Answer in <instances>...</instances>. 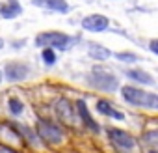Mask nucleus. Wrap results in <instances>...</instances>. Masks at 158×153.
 <instances>
[{
  "instance_id": "obj_6",
  "label": "nucleus",
  "mask_w": 158,
  "mask_h": 153,
  "mask_svg": "<svg viewBox=\"0 0 158 153\" xmlns=\"http://www.w3.org/2000/svg\"><path fill=\"white\" fill-rule=\"evenodd\" d=\"M30 73V67L23 62H8L4 65V76L10 81V82H19V81H24Z\"/></svg>"
},
{
  "instance_id": "obj_22",
  "label": "nucleus",
  "mask_w": 158,
  "mask_h": 153,
  "mask_svg": "<svg viewBox=\"0 0 158 153\" xmlns=\"http://www.w3.org/2000/svg\"><path fill=\"white\" fill-rule=\"evenodd\" d=\"M149 153H158V151H156V149H151V151H149Z\"/></svg>"
},
{
  "instance_id": "obj_4",
  "label": "nucleus",
  "mask_w": 158,
  "mask_h": 153,
  "mask_svg": "<svg viewBox=\"0 0 158 153\" xmlns=\"http://www.w3.org/2000/svg\"><path fill=\"white\" fill-rule=\"evenodd\" d=\"M71 37L63 32H43L35 37V45L37 47H43V49H67L71 45Z\"/></svg>"
},
{
  "instance_id": "obj_7",
  "label": "nucleus",
  "mask_w": 158,
  "mask_h": 153,
  "mask_svg": "<svg viewBox=\"0 0 158 153\" xmlns=\"http://www.w3.org/2000/svg\"><path fill=\"white\" fill-rule=\"evenodd\" d=\"M82 26H84V30H89V32H104L110 26V21L106 15L93 13V15H88L82 19Z\"/></svg>"
},
{
  "instance_id": "obj_2",
  "label": "nucleus",
  "mask_w": 158,
  "mask_h": 153,
  "mask_svg": "<svg viewBox=\"0 0 158 153\" xmlns=\"http://www.w3.org/2000/svg\"><path fill=\"white\" fill-rule=\"evenodd\" d=\"M35 131H37V136L48 144V146H58L63 142V131L52 123V121H47V120H37L35 123Z\"/></svg>"
},
{
  "instance_id": "obj_11",
  "label": "nucleus",
  "mask_w": 158,
  "mask_h": 153,
  "mask_svg": "<svg viewBox=\"0 0 158 153\" xmlns=\"http://www.w3.org/2000/svg\"><path fill=\"white\" fill-rule=\"evenodd\" d=\"M23 13V6L19 4V0H8L6 4L0 6V17L2 19H15Z\"/></svg>"
},
{
  "instance_id": "obj_13",
  "label": "nucleus",
  "mask_w": 158,
  "mask_h": 153,
  "mask_svg": "<svg viewBox=\"0 0 158 153\" xmlns=\"http://www.w3.org/2000/svg\"><path fill=\"white\" fill-rule=\"evenodd\" d=\"M97 112L99 114H102V116H108V118H115V120H123L125 116H123V112H119V110H115L106 99H99L97 101Z\"/></svg>"
},
{
  "instance_id": "obj_20",
  "label": "nucleus",
  "mask_w": 158,
  "mask_h": 153,
  "mask_svg": "<svg viewBox=\"0 0 158 153\" xmlns=\"http://www.w3.org/2000/svg\"><path fill=\"white\" fill-rule=\"evenodd\" d=\"M0 153H17V151H13L11 147H0Z\"/></svg>"
},
{
  "instance_id": "obj_17",
  "label": "nucleus",
  "mask_w": 158,
  "mask_h": 153,
  "mask_svg": "<svg viewBox=\"0 0 158 153\" xmlns=\"http://www.w3.org/2000/svg\"><path fill=\"white\" fill-rule=\"evenodd\" d=\"M115 58H117V60H121V62H128V63L138 60V56H136V54H132V52H117V54H115Z\"/></svg>"
},
{
  "instance_id": "obj_8",
  "label": "nucleus",
  "mask_w": 158,
  "mask_h": 153,
  "mask_svg": "<svg viewBox=\"0 0 158 153\" xmlns=\"http://www.w3.org/2000/svg\"><path fill=\"white\" fill-rule=\"evenodd\" d=\"M56 112H58V116H60V120L63 121V123H74L76 121V114H74V108H73V105H71V101L69 99H58V103H56Z\"/></svg>"
},
{
  "instance_id": "obj_19",
  "label": "nucleus",
  "mask_w": 158,
  "mask_h": 153,
  "mask_svg": "<svg viewBox=\"0 0 158 153\" xmlns=\"http://www.w3.org/2000/svg\"><path fill=\"white\" fill-rule=\"evenodd\" d=\"M149 47H151V52H158V41L156 39H151V43H149Z\"/></svg>"
},
{
  "instance_id": "obj_21",
  "label": "nucleus",
  "mask_w": 158,
  "mask_h": 153,
  "mask_svg": "<svg viewBox=\"0 0 158 153\" xmlns=\"http://www.w3.org/2000/svg\"><path fill=\"white\" fill-rule=\"evenodd\" d=\"M0 49H4V39L0 37Z\"/></svg>"
},
{
  "instance_id": "obj_10",
  "label": "nucleus",
  "mask_w": 158,
  "mask_h": 153,
  "mask_svg": "<svg viewBox=\"0 0 158 153\" xmlns=\"http://www.w3.org/2000/svg\"><path fill=\"white\" fill-rule=\"evenodd\" d=\"M76 110H78V114H80L82 121L86 123V127H89L93 133H99V131H101L99 123H95V120L91 118V114H89L88 105H86V101H84V99H78V101H76Z\"/></svg>"
},
{
  "instance_id": "obj_15",
  "label": "nucleus",
  "mask_w": 158,
  "mask_h": 153,
  "mask_svg": "<svg viewBox=\"0 0 158 153\" xmlns=\"http://www.w3.org/2000/svg\"><path fill=\"white\" fill-rule=\"evenodd\" d=\"M8 108H10V112H11L13 116H19V114L24 112V105H23V101L17 99V97H10V99H8Z\"/></svg>"
},
{
  "instance_id": "obj_14",
  "label": "nucleus",
  "mask_w": 158,
  "mask_h": 153,
  "mask_svg": "<svg viewBox=\"0 0 158 153\" xmlns=\"http://www.w3.org/2000/svg\"><path fill=\"white\" fill-rule=\"evenodd\" d=\"M88 54H89L93 60H97V62H104V60H108V58L112 56V50H108V49L102 47V45H95V43H91Z\"/></svg>"
},
{
  "instance_id": "obj_16",
  "label": "nucleus",
  "mask_w": 158,
  "mask_h": 153,
  "mask_svg": "<svg viewBox=\"0 0 158 153\" xmlns=\"http://www.w3.org/2000/svg\"><path fill=\"white\" fill-rule=\"evenodd\" d=\"M41 56H43V62L47 63V65H54L56 63V52H54V49H43V52H41Z\"/></svg>"
},
{
  "instance_id": "obj_23",
  "label": "nucleus",
  "mask_w": 158,
  "mask_h": 153,
  "mask_svg": "<svg viewBox=\"0 0 158 153\" xmlns=\"http://www.w3.org/2000/svg\"><path fill=\"white\" fill-rule=\"evenodd\" d=\"M0 82H2V71H0Z\"/></svg>"
},
{
  "instance_id": "obj_12",
  "label": "nucleus",
  "mask_w": 158,
  "mask_h": 153,
  "mask_svg": "<svg viewBox=\"0 0 158 153\" xmlns=\"http://www.w3.org/2000/svg\"><path fill=\"white\" fill-rule=\"evenodd\" d=\"M127 76L136 81V82H139V84H145V86H154V82H156L154 76L151 73L143 71V69H130V71H127Z\"/></svg>"
},
{
  "instance_id": "obj_1",
  "label": "nucleus",
  "mask_w": 158,
  "mask_h": 153,
  "mask_svg": "<svg viewBox=\"0 0 158 153\" xmlns=\"http://www.w3.org/2000/svg\"><path fill=\"white\" fill-rule=\"evenodd\" d=\"M121 95L127 103L134 105V107H147V108H156L158 107V97L156 94H149L143 92L136 86H123L121 88Z\"/></svg>"
},
{
  "instance_id": "obj_18",
  "label": "nucleus",
  "mask_w": 158,
  "mask_h": 153,
  "mask_svg": "<svg viewBox=\"0 0 158 153\" xmlns=\"http://www.w3.org/2000/svg\"><path fill=\"white\" fill-rule=\"evenodd\" d=\"M156 136H158V133H156V131H151V133H147V134H145V142H151V144H154V142L158 140Z\"/></svg>"
},
{
  "instance_id": "obj_5",
  "label": "nucleus",
  "mask_w": 158,
  "mask_h": 153,
  "mask_svg": "<svg viewBox=\"0 0 158 153\" xmlns=\"http://www.w3.org/2000/svg\"><path fill=\"white\" fill-rule=\"evenodd\" d=\"M108 136H110V140H112V142H114L119 149L132 151V149L136 147V138H134L130 133L123 131V129H117V127H108Z\"/></svg>"
},
{
  "instance_id": "obj_3",
  "label": "nucleus",
  "mask_w": 158,
  "mask_h": 153,
  "mask_svg": "<svg viewBox=\"0 0 158 153\" xmlns=\"http://www.w3.org/2000/svg\"><path fill=\"white\" fill-rule=\"evenodd\" d=\"M89 82L102 90V92H114L117 86H119V81H117V76L114 73H110L108 69H102V67H95L89 75Z\"/></svg>"
},
{
  "instance_id": "obj_9",
  "label": "nucleus",
  "mask_w": 158,
  "mask_h": 153,
  "mask_svg": "<svg viewBox=\"0 0 158 153\" xmlns=\"http://www.w3.org/2000/svg\"><path fill=\"white\" fill-rule=\"evenodd\" d=\"M32 4L39 6V8H45V10L58 11V13H67L71 10V6L65 2V0H32Z\"/></svg>"
}]
</instances>
